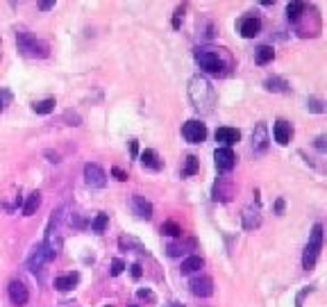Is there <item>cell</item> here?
Returning <instances> with one entry per match:
<instances>
[{"instance_id":"6da1fadb","label":"cell","mask_w":327,"mask_h":307,"mask_svg":"<svg viewBox=\"0 0 327 307\" xmlns=\"http://www.w3.org/2000/svg\"><path fill=\"white\" fill-rule=\"evenodd\" d=\"M193 57H196L198 66L214 77H225L229 68H232V60H229V55L223 48H207V46L196 48Z\"/></svg>"},{"instance_id":"7a4b0ae2","label":"cell","mask_w":327,"mask_h":307,"mask_svg":"<svg viewBox=\"0 0 327 307\" xmlns=\"http://www.w3.org/2000/svg\"><path fill=\"white\" fill-rule=\"evenodd\" d=\"M189 98H191L193 107L202 114H209L216 105V91H214L212 82L202 75H193L189 80Z\"/></svg>"},{"instance_id":"3957f363","label":"cell","mask_w":327,"mask_h":307,"mask_svg":"<svg viewBox=\"0 0 327 307\" xmlns=\"http://www.w3.org/2000/svg\"><path fill=\"white\" fill-rule=\"evenodd\" d=\"M323 250V226L316 223L311 228V235H309V243L305 246V253H302V269L305 271H311L318 262V255Z\"/></svg>"},{"instance_id":"277c9868","label":"cell","mask_w":327,"mask_h":307,"mask_svg":"<svg viewBox=\"0 0 327 307\" xmlns=\"http://www.w3.org/2000/svg\"><path fill=\"white\" fill-rule=\"evenodd\" d=\"M16 46L25 57H34V60H37V57L39 60H41V57H48V43L25 30L16 32Z\"/></svg>"},{"instance_id":"5b68a950","label":"cell","mask_w":327,"mask_h":307,"mask_svg":"<svg viewBox=\"0 0 327 307\" xmlns=\"http://www.w3.org/2000/svg\"><path fill=\"white\" fill-rule=\"evenodd\" d=\"M320 27H323V23H320V14L316 12L314 7L302 9L300 18L295 21V32L300 34V37H318Z\"/></svg>"},{"instance_id":"8992f818","label":"cell","mask_w":327,"mask_h":307,"mask_svg":"<svg viewBox=\"0 0 327 307\" xmlns=\"http://www.w3.org/2000/svg\"><path fill=\"white\" fill-rule=\"evenodd\" d=\"M182 136L189 141V144H202L207 139V125L202 121H187L182 125Z\"/></svg>"},{"instance_id":"52a82bcc","label":"cell","mask_w":327,"mask_h":307,"mask_svg":"<svg viewBox=\"0 0 327 307\" xmlns=\"http://www.w3.org/2000/svg\"><path fill=\"white\" fill-rule=\"evenodd\" d=\"M232 196H234V180L227 178V175L218 178L212 187V198L218 203H227Z\"/></svg>"},{"instance_id":"ba28073f","label":"cell","mask_w":327,"mask_h":307,"mask_svg":"<svg viewBox=\"0 0 327 307\" xmlns=\"http://www.w3.org/2000/svg\"><path fill=\"white\" fill-rule=\"evenodd\" d=\"M7 294H9L12 305H16V307L27 305V300H30V289H27V285L23 280H12L9 282Z\"/></svg>"},{"instance_id":"9c48e42d","label":"cell","mask_w":327,"mask_h":307,"mask_svg":"<svg viewBox=\"0 0 327 307\" xmlns=\"http://www.w3.org/2000/svg\"><path fill=\"white\" fill-rule=\"evenodd\" d=\"M84 182L91 189H102L107 184V173L98 164H86L84 166Z\"/></svg>"},{"instance_id":"30bf717a","label":"cell","mask_w":327,"mask_h":307,"mask_svg":"<svg viewBox=\"0 0 327 307\" xmlns=\"http://www.w3.org/2000/svg\"><path fill=\"white\" fill-rule=\"evenodd\" d=\"M130 207L139 218H145V221L153 218V203L145 196H141V193H134V196L130 198Z\"/></svg>"},{"instance_id":"8fae6325","label":"cell","mask_w":327,"mask_h":307,"mask_svg":"<svg viewBox=\"0 0 327 307\" xmlns=\"http://www.w3.org/2000/svg\"><path fill=\"white\" fill-rule=\"evenodd\" d=\"M189 287H191V294L198 296V298H209V296L214 294V282L209 275L193 277V280L189 282Z\"/></svg>"},{"instance_id":"7c38bea8","label":"cell","mask_w":327,"mask_h":307,"mask_svg":"<svg viewBox=\"0 0 327 307\" xmlns=\"http://www.w3.org/2000/svg\"><path fill=\"white\" fill-rule=\"evenodd\" d=\"M214 162H216L218 171H232L234 166H236V155H234L232 148H216Z\"/></svg>"},{"instance_id":"4fadbf2b","label":"cell","mask_w":327,"mask_h":307,"mask_svg":"<svg viewBox=\"0 0 327 307\" xmlns=\"http://www.w3.org/2000/svg\"><path fill=\"white\" fill-rule=\"evenodd\" d=\"M239 32H241L243 39H255L257 34L261 32V18L257 16H243L239 21Z\"/></svg>"},{"instance_id":"5bb4252c","label":"cell","mask_w":327,"mask_h":307,"mask_svg":"<svg viewBox=\"0 0 327 307\" xmlns=\"http://www.w3.org/2000/svg\"><path fill=\"white\" fill-rule=\"evenodd\" d=\"M268 150V128L266 123H259L252 132V153L255 155H263Z\"/></svg>"},{"instance_id":"9a60e30c","label":"cell","mask_w":327,"mask_h":307,"mask_svg":"<svg viewBox=\"0 0 327 307\" xmlns=\"http://www.w3.org/2000/svg\"><path fill=\"white\" fill-rule=\"evenodd\" d=\"M273 136H275V141L280 146H286L291 141V136H293V128H291L289 121L280 119L275 121V125H273Z\"/></svg>"},{"instance_id":"2e32d148","label":"cell","mask_w":327,"mask_h":307,"mask_svg":"<svg viewBox=\"0 0 327 307\" xmlns=\"http://www.w3.org/2000/svg\"><path fill=\"white\" fill-rule=\"evenodd\" d=\"M46 262H50V257H48V253H46V248H43V243H39V246H34L30 260H27V266H30V271L34 273V275H37V271L41 269Z\"/></svg>"},{"instance_id":"e0dca14e","label":"cell","mask_w":327,"mask_h":307,"mask_svg":"<svg viewBox=\"0 0 327 307\" xmlns=\"http://www.w3.org/2000/svg\"><path fill=\"white\" fill-rule=\"evenodd\" d=\"M239 139H241V132H239L236 128H218L216 130V141L223 144V148H232Z\"/></svg>"},{"instance_id":"ac0fdd59","label":"cell","mask_w":327,"mask_h":307,"mask_svg":"<svg viewBox=\"0 0 327 307\" xmlns=\"http://www.w3.org/2000/svg\"><path fill=\"white\" fill-rule=\"evenodd\" d=\"M77 282H80V273H66V275L55 277V289L62 291V294H66V291H71Z\"/></svg>"},{"instance_id":"d6986e66","label":"cell","mask_w":327,"mask_h":307,"mask_svg":"<svg viewBox=\"0 0 327 307\" xmlns=\"http://www.w3.org/2000/svg\"><path fill=\"white\" fill-rule=\"evenodd\" d=\"M204 266V260L200 255H189L187 260H182V266H180V271L184 273V275H189V273H196Z\"/></svg>"},{"instance_id":"ffe728a7","label":"cell","mask_w":327,"mask_h":307,"mask_svg":"<svg viewBox=\"0 0 327 307\" xmlns=\"http://www.w3.org/2000/svg\"><path fill=\"white\" fill-rule=\"evenodd\" d=\"M263 87H266V91H273V94H289V82L282 80V77H268L266 82H263Z\"/></svg>"},{"instance_id":"44dd1931","label":"cell","mask_w":327,"mask_h":307,"mask_svg":"<svg viewBox=\"0 0 327 307\" xmlns=\"http://www.w3.org/2000/svg\"><path fill=\"white\" fill-rule=\"evenodd\" d=\"M141 162H143L145 169H153V171H159L164 166V162L159 159V155L155 153V150H143V153H141Z\"/></svg>"},{"instance_id":"7402d4cb","label":"cell","mask_w":327,"mask_h":307,"mask_svg":"<svg viewBox=\"0 0 327 307\" xmlns=\"http://www.w3.org/2000/svg\"><path fill=\"white\" fill-rule=\"evenodd\" d=\"M261 226V214L257 212H252V209H246V212H243V228H246V230H252V228H259Z\"/></svg>"},{"instance_id":"603a6c76","label":"cell","mask_w":327,"mask_h":307,"mask_svg":"<svg viewBox=\"0 0 327 307\" xmlns=\"http://www.w3.org/2000/svg\"><path fill=\"white\" fill-rule=\"evenodd\" d=\"M273 57H275V50H273L271 46H259L255 50V60H257V64L263 66V64H268V62H273Z\"/></svg>"},{"instance_id":"cb8c5ba5","label":"cell","mask_w":327,"mask_h":307,"mask_svg":"<svg viewBox=\"0 0 327 307\" xmlns=\"http://www.w3.org/2000/svg\"><path fill=\"white\" fill-rule=\"evenodd\" d=\"M39 205H41V193H39V191H32L30 196H27V201H25L23 214H25V216H32V214L39 209Z\"/></svg>"},{"instance_id":"d4e9b609","label":"cell","mask_w":327,"mask_h":307,"mask_svg":"<svg viewBox=\"0 0 327 307\" xmlns=\"http://www.w3.org/2000/svg\"><path fill=\"white\" fill-rule=\"evenodd\" d=\"M200 169V159L196 155H189L187 159H184V169H182V178H191V175H196Z\"/></svg>"},{"instance_id":"484cf974","label":"cell","mask_w":327,"mask_h":307,"mask_svg":"<svg viewBox=\"0 0 327 307\" xmlns=\"http://www.w3.org/2000/svg\"><path fill=\"white\" fill-rule=\"evenodd\" d=\"M107 226H109V214H105V212H100L98 216L91 221V230L94 232H105Z\"/></svg>"},{"instance_id":"4316f807","label":"cell","mask_w":327,"mask_h":307,"mask_svg":"<svg viewBox=\"0 0 327 307\" xmlns=\"http://www.w3.org/2000/svg\"><path fill=\"white\" fill-rule=\"evenodd\" d=\"M32 109L37 111V114H50L52 109H55V98H46V100H39L32 105Z\"/></svg>"},{"instance_id":"83f0119b","label":"cell","mask_w":327,"mask_h":307,"mask_svg":"<svg viewBox=\"0 0 327 307\" xmlns=\"http://www.w3.org/2000/svg\"><path fill=\"white\" fill-rule=\"evenodd\" d=\"M302 9H305V3H291L289 7H286V16H289L291 23H295L298 18H300Z\"/></svg>"},{"instance_id":"f1b7e54d","label":"cell","mask_w":327,"mask_h":307,"mask_svg":"<svg viewBox=\"0 0 327 307\" xmlns=\"http://www.w3.org/2000/svg\"><path fill=\"white\" fill-rule=\"evenodd\" d=\"M162 235H168V237H180V235H182V228H180L175 221H166L164 226H162Z\"/></svg>"},{"instance_id":"f546056e","label":"cell","mask_w":327,"mask_h":307,"mask_svg":"<svg viewBox=\"0 0 327 307\" xmlns=\"http://www.w3.org/2000/svg\"><path fill=\"white\" fill-rule=\"evenodd\" d=\"M12 100H14V96H12V91L7 89V87H0V111H5L9 105H12Z\"/></svg>"},{"instance_id":"4dcf8cb0","label":"cell","mask_w":327,"mask_h":307,"mask_svg":"<svg viewBox=\"0 0 327 307\" xmlns=\"http://www.w3.org/2000/svg\"><path fill=\"white\" fill-rule=\"evenodd\" d=\"M307 109L316 111V114H323V111H325V102L320 100V98H309V100H307Z\"/></svg>"},{"instance_id":"1f68e13d","label":"cell","mask_w":327,"mask_h":307,"mask_svg":"<svg viewBox=\"0 0 327 307\" xmlns=\"http://www.w3.org/2000/svg\"><path fill=\"white\" fill-rule=\"evenodd\" d=\"M123 269H125V262H123V260H114V262H111V269H109V275H111V277L121 275V273H123Z\"/></svg>"},{"instance_id":"d6a6232c","label":"cell","mask_w":327,"mask_h":307,"mask_svg":"<svg viewBox=\"0 0 327 307\" xmlns=\"http://www.w3.org/2000/svg\"><path fill=\"white\" fill-rule=\"evenodd\" d=\"M166 250H168L170 257H177V255H182V253H184V243H182V246H180V243H170Z\"/></svg>"},{"instance_id":"836d02e7","label":"cell","mask_w":327,"mask_h":307,"mask_svg":"<svg viewBox=\"0 0 327 307\" xmlns=\"http://www.w3.org/2000/svg\"><path fill=\"white\" fill-rule=\"evenodd\" d=\"M111 173H114L116 178L121 180V182H125V180H128V173H125V171H121L118 166H114V169H111Z\"/></svg>"},{"instance_id":"e575fe53","label":"cell","mask_w":327,"mask_h":307,"mask_svg":"<svg viewBox=\"0 0 327 307\" xmlns=\"http://www.w3.org/2000/svg\"><path fill=\"white\" fill-rule=\"evenodd\" d=\"M55 7V0H46V3H39V9L41 12H48V9H52Z\"/></svg>"},{"instance_id":"d590c367","label":"cell","mask_w":327,"mask_h":307,"mask_svg":"<svg viewBox=\"0 0 327 307\" xmlns=\"http://www.w3.org/2000/svg\"><path fill=\"white\" fill-rule=\"evenodd\" d=\"M284 212V198H277L275 201V214H282Z\"/></svg>"},{"instance_id":"8d00e7d4","label":"cell","mask_w":327,"mask_h":307,"mask_svg":"<svg viewBox=\"0 0 327 307\" xmlns=\"http://www.w3.org/2000/svg\"><path fill=\"white\" fill-rule=\"evenodd\" d=\"M132 275H134V277L143 275V269H141V264H132Z\"/></svg>"},{"instance_id":"74e56055","label":"cell","mask_w":327,"mask_h":307,"mask_svg":"<svg viewBox=\"0 0 327 307\" xmlns=\"http://www.w3.org/2000/svg\"><path fill=\"white\" fill-rule=\"evenodd\" d=\"M130 153H132V157L139 155V144H136V141H130Z\"/></svg>"},{"instance_id":"f35d334b","label":"cell","mask_w":327,"mask_h":307,"mask_svg":"<svg viewBox=\"0 0 327 307\" xmlns=\"http://www.w3.org/2000/svg\"><path fill=\"white\" fill-rule=\"evenodd\" d=\"M139 298H150L153 300L155 296H153V291H148V289H139Z\"/></svg>"},{"instance_id":"ab89813d","label":"cell","mask_w":327,"mask_h":307,"mask_svg":"<svg viewBox=\"0 0 327 307\" xmlns=\"http://www.w3.org/2000/svg\"><path fill=\"white\" fill-rule=\"evenodd\" d=\"M46 157H50V162H52V164H57V162H60V155H57V153H52V150H46Z\"/></svg>"},{"instance_id":"60d3db41","label":"cell","mask_w":327,"mask_h":307,"mask_svg":"<svg viewBox=\"0 0 327 307\" xmlns=\"http://www.w3.org/2000/svg\"><path fill=\"white\" fill-rule=\"evenodd\" d=\"M316 148L325 150V136H318V139H316Z\"/></svg>"},{"instance_id":"b9f144b4","label":"cell","mask_w":327,"mask_h":307,"mask_svg":"<svg viewBox=\"0 0 327 307\" xmlns=\"http://www.w3.org/2000/svg\"><path fill=\"white\" fill-rule=\"evenodd\" d=\"M168 307H182V305H177V303H170Z\"/></svg>"},{"instance_id":"7bdbcfd3","label":"cell","mask_w":327,"mask_h":307,"mask_svg":"<svg viewBox=\"0 0 327 307\" xmlns=\"http://www.w3.org/2000/svg\"><path fill=\"white\" fill-rule=\"evenodd\" d=\"M128 307H136V305H128Z\"/></svg>"}]
</instances>
